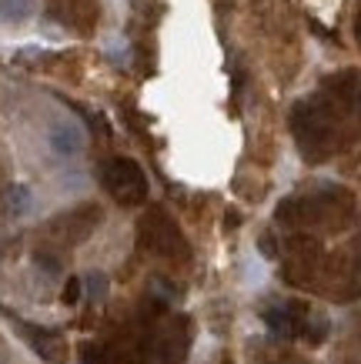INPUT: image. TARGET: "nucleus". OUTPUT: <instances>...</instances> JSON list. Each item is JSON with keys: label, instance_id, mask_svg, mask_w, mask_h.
Masks as SVG:
<instances>
[{"label": "nucleus", "instance_id": "obj_3", "mask_svg": "<svg viewBox=\"0 0 361 364\" xmlns=\"http://www.w3.org/2000/svg\"><path fill=\"white\" fill-rule=\"evenodd\" d=\"M137 237L154 257H167V261H187L191 251H187V237L181 234V228L174 224L171 214H164L161 208L147 210L137 224Z\"/></svg>", "mask_w": 361, "mask_h": 364}, {"label": "nucleus", "instance_id": "obj_17", "mask_svg": "<svg viewBox=\"0 0 361 364\" xmlns=\"http://www.w3.org/2000/svg\"><path fill=\"white\" fill-rule=\"evenodd\" d=\"M355 37H358V44H361V14H358V21H355Z\"/></svg>", "mask_w": 361, "mask_h": 364}, {"label": "nucleus", "instance_id": "obj_15", "mask_svg": "<svg viewBox=\"0 0 361 364\" xmlns=\"http://www.w3.org/2000/svg\"><path fill=\"white\" fill-rule=\"evenodd\" d=\"M88 294H90V301H104V294H108V277L90 274L88 277Z\"/></svg>", "mask_w": 361, "mask_h": 364}, {"label": "nucleus", "instance_id": "obj_16", "mask_svg": "<svg viewBox=\"0 0 361 364\" xmlns=\"http://www.w3.org/2000/svg\"><path fill=\"white\" fill-rule=\"evenodd\" d=\"M37 264L44 267L47 274H57V271H61V261H57V257H47V254H44V251L37 254Z\"/></svg>", "mask_w": 361, "mask_h": 364}, {"label": "nucleus", "instance_id": "obj_11", "mask_svg": "<svg viewBox=\"0 0 361 364\" xmlns=\"http://www.w3.org/2000/svg\"><path fill=\"white\" fill-rule=\"evenodd\" d=\"M51 7L70 27H90L94 23V0H51Z\"/></svg>", "mask_w": 361, "mask_h": 364}, {"label": "nucleus", "instance_id": "obj_12", "mask_svg": "<svg viewBox=\"0 0 361 364\" xmlns=\"http://www.w3.org/2000/svg\"><path fill=\"white\" fill-rule=\"evenodd\" d=\"M4 210L11 214V218H21L31 210V191L23 188V184H11V188L4 191Z\"/></svg>", "mask_w": 361, "mask_h": 364}, {"label": "nucleus", "instance_id": "obj_5", "mask_svg": "<svg viewBox=\"0 0 361 364\" xmlns=\"http://www.w3.org/2000/svg\"><path fill=\"white\" fill-rule=\"evenodd\" d=\"M137 358L141 364H184V331L181 321L157 328L151 324V331L137 341Z\"/></svg>", "mask_w": 361, "mask_h": 364}, {"label": "nucleus", "instance_id": "obj_14", "mask_svg": "<svg viewBox=\"0 0 361 364\" xmlns=\"http://www.w3.org/2000/svg\"><path fill=\"white\" fill-rule=\"evenodd\" d=\"M80 294H84V281H80V277H67L61 301H64V304H77V301H80Z\"/></svg>", "mask_w": 361, "mask_h": 364}, {"label": "nucleus", "instance_id": "obj_13", "mask_svg": "<svg viewBox=\"0 0 361 364\" xmlns=\"http://www.w3.org/2000/svg\"><path fill=\"white\" fill-rule=\"evenodd\" d=\"M37 11V0H0V21L21 23Z\"/></svg>", "mask_w": 361, "mask_h": 364}, {"label": "nucleus", "instance_id": "obj_1", "mask_svg": "<svg viewBox=\"0 0 361 364\" xmlns=\"http://www.w3.org/2000/svg\"><path fill=\"white\" fill-rule=\"evenodd\" d=\"M291 134L298 141V151L308 161H325L338 151L341 144V121L338 111L321 97H305L291 107Z\"/></svg>", "mask_w": 361, "mask_h": 364}, {"label": "nucleus", "instance_id": "obj_2", "mask_svg": "<svg viewBox=\"0 0 361 364\" xmlns=\"http://www.w3.org/2000/svg\"><path fill=\"white\" fill-rule=\"evenodd\" d=\"M355 200L345 188H325L318 194H301V198H288L278 204V221L291 224V228H308V224H325V221H345Z\"/></svg>", "mask_w": 361, "mask_h": 364}, {"label": "nucleus", "instance_id": "obj_9", "mask_svg": "<svg viewBox=\"0 0 361 364\" xmlns=\"http://www.w3.org/2000/svg\"><path fill=\"white\" fill-rule=\"evenodd\" d=\"M98 218H100V210L94 208V204H84V208H77L74 214H64V218L57 221V231L64 234L70 244H77L98 228Z\"/></svg>", "mask_w": 361, "mask_h": 364}, {"label": "nucleus", "instance_id": "obj_7", "mask_svg": "<svg viewBox=\"0 0 361 364\" xmlns=\"http://www.w3.org/2000/svg\"><path fill=\"white\" fill-rule=\"evenodd\" d=\"M17 328H21V334L27 338V344L37 351V358H44V361H51V364H64L67 361V341H64V334L61 331L37 328V324H31V321H17Z\"/></svg>", "mask_w": 361, "mask_h": 364}, {"label": "nucleus", "instance_id": "obj_4", "mask_svg": "<svg viewBox=\"0 0 361 364\" xmlns=\"http://www.w3.org/2000/svg\"><path fill=\"white\" fill-rule=\"evenodd\" d=\"M98 177H100V184H104V191H108L117 204L134 208V204H144V200H147V191H151L147 188V174H144L141 164L131 161V157H108V161L100 164Z\"/></svg>", "mask_w": 361, "mask_h": 364}, {"label": "nucleus", "instance_id": "obj_6", "mask_svg": "<svg viewBox=\"0 0 361 364\" xmlns=\"http://www.w3.org/2000/svg\"><path fill=\"white\" fill-rule=\"evenodd\" d=\"M311 311L308 304H301V301H285V304H271V308L261 311L264 324H268V331L274 334V338H305L308 331V321H311Z\"/></svg>", "mask_w": 361, "mask_h": 364}, {"label": "nucleus", "instance_id": "obj_10", "mask_svg": "<svg viewBox=\"0 0 361 364\" xmlns=\"http://www.w3.org/2000/svg\"><path fill=\"white\" fill-rule=\"evenodd\" d=\"M328 90L345 104V107L361 114V74L358 70H345V74L328 77Z\"/></svg>", "mask_w": 361, "mask_h": 364}, {"label": "nucleus", "instance_id": "obj_8", "mask_svg": "<svg viewBox=\"0 0 361 364\" xmlns=\"http://www.w3.org/2000/svg\"><path fill=\"white\" fill-rule=\"evenodd\" d=\"M47 144L57 157H74L84 151V127L77 121H54L47 127Z\"/></svg>", "mask_w": 361, "mask_h": 364}]
</instances>
